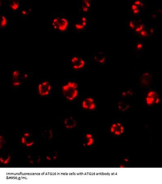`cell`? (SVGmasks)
I'll list each match as a JSON object with an SVG mask.
<instances>
[{
	"label": "cell",
	"instance_id": "cell-2",
	"mask_svg": "<svg viewBox=\"0 0 162 184\" xmlns=\"http://www.w3.org/2000/svg\"><path fill=\"white\" fill-rule=\"evenodd\" d=\"M145 100L147 105L152 106L159 103L161 99L159 93L156 91L151 90L147 93Z\"/></svg>",
	"mask_w": 162,
	"mask_h": 184
},
{
	"label": "cell",
	"instance_id": "cell-17",
	"mask_svg": "<svg viewBox=\"0 0 162 184\" xmlns=\"http://www.w3.org/2000/svg\"><path fill=\"white\" fill-rule=\"evenodd\" d=\"M86 18L85 17H82L78 23H76L75 26L76 29L78 30H82L86 26Z\"/></svg>",
	"mask_w": 162,
	"mask_h": 184
},
{
	"label": "cell",
	"instance_id": "cell-30",
	"mask_svg": "<svg viewBox=\"0 0 162 184\" xmlns=\"http://www.w3.org/2000/svg\"><path fill=\"white\" fill-rule=\"evenodd\" d=\"M124 160L126 162H129V160L127 158H125L124 159Z\"/></svg>",
	"mask_w": 162,
	"mask_h": 184
},
{
	"label": "cell",
	"instance_id": "cell-20",
	"mask_svg": "<svg viewBox=\"0 0 162 184\" xmlns=\"http://www.w3.org/2000/svg\"><path fill=\"white\" fill-rule=\"evenodd\" d=\"M20 4L18 1H13L9 3V6L12 10H17L19 7Z\"/></svg>",
	"mask_w": 162,
	"mask_h": 184
},
{
	"label": "cell",
	"instance_id": "cell-25",
	"mask_svg": "<svg viewBox=\"0 0 162 184\" xmlns=\"http://www.w3.org/2000/svg\"><path fill=\"white\" fill-rule=\"evenodd\" d=\"M6 141L4 138L3 136H0V149L2 148L5 145Z\"/></svg>",
	"mask_w": 162,
	"mask_h": 184
},
{
	"label": "cell",
	"instance_id": "cell-1",
	"mask_svg": "<svg viewBox=\"0 0 162 184\" xmlns=\"http://www.w3.org/2000/svg\"><path fill=\"white\" fill-rule=\"evenodd\" d=\"M78 85L74 82H69L62 87L63 95L65 98L70 101L76 99L78 94Z\"/></svg>",
	"mask_w": 162,
	"mask_h": 184
},
{
	"label": "cell",
	"instance_id": "cell-13",
	"mask_svg": "<svg viewBox=\"0 0 162 184\" xmlns=\"http://www.w3.org/2000/svg\"><path fill=\"white\" fill-rule=\"evenodd\" d=\"M118 110L122 112L127 111L130 108V105L126 101H122L118 102L117 103Z\"/></svg>",
	"mask_w": 162,
	"mask_h": 184
},
{
	"label": "cell",
	"instance_id": "cell-24",
	"mask_svg": "<svg viewBox=\"0 0 162 184\" xmlns=\"http://www.w3.org/2000/svg\"><path fill=\"white\" fill-rule=\"evenodd\" d=\"M139 7H140L136 5L135 4L133 5L132 7V9L134 13L137 14L139 12Z\"/></svg>",
	"mask_w": 162,
	"mask_h": 184
},
{
	"label": "cell",
	"instance_id": "cell-5",
	"mask_svg": "<svg viewBox=\"0 0 162 184\" xmlns=\"http://www.w3.org/2000/svg\"><path fill=\"white\" fill-rule=\"evenodd\" d=\"M110 131L115 136H120L124 134V127L120 122H115L111 125L110 127Z\"/></svg>",
	"mask_w": 162,
	"mask_h": 184
},
{
	"label": "cell",
	"instance_id": "cell-28",
	"mask_svg": "<svg viewBox=\"0 0 162 184\" xmlns=\"http://www.w3.org/2000/svg\"><path fill=\"white\" fill-rule=\"evenodd\" d=\"M46 159L48 160V161H51L53 159L52 158H51V157L49 156H47L46 157Z\"/></svg>",
	"mask_w": 162,
	"mask_h": 184
},
{
	"label": "cell",
	"instance_id": "cell-19",
	"mask_svg": "<svg viewBox=\"0 0 162 184\" xmlns=\"http://www.w3.org/2000/svg\"><path fill=\"white\" fill-rule=\"evenodd\" d=\"M11 160V157L9 154L3 155L0 158V162L2 164H8Z\"/></svg>",
	"mask_w": 162,
	"mask_h": 184
},
{
	"label": "cell",
	"instance_id": "cell-23",
	"mask_svg": "<svg viewBox=\"0 0 162 184\" xmlns=\"http://www.w3.org/2000/svg\"><path fill=\"white\" fill-rule=\"evenodd\" d=\"M7 23V18H6L5 16H2L1 18V27H4L6 26Z\"/></svg>",
	"mask_w": 162,
	"mask_h": 184
},
{
	"label": "cell",
	"instance_id": "cell-21",
	"mask_svg": "<svg viewBox=\"0 0 162 184\" xmlns=\"http://www.w3.org/2000/svg\"><path fill=\"white\" fill-rule=\"evenodd\" d=\"M90 7V3L89 1H83L82 4V9L84 12H87L88 11Z\"/></svg>",
	"mask_w": 162,
	"mask_h": 184
},
{
	"label": "cell",
	"instance_id": "cell-4",
	"mask_svg": "<svg viewBox=\"0 0 162 184\" xmlns=\"http://www.w3.org/2000/svg\"><path fill=\"white\" fill-rule=\"evenodd\" d=\"M51 85L49 82H43V83L40 84L38 87V90L39 93L41 96H45L49 94L50 92L51 91Z\"/></svg>",
	"mask_w": 162,
	"mask_h": 184
},
{
	"label": "cell",
	"instance_id": "cell-3",
	"mask_svg": "<svg viewBox=\"0 0 162 184\" xmlns=\"http://www.w3.org/2000/svg\"><path fill=\"white\" fill-rule=\"evenodd\" d=\"M53 25L55 29L61 31H64L68 27V22L65 18H57L53 20Z\"/></svg>",
	"mask_w": 162,
	"mask_h": 184
},
{
	"label": "cell",
	"instance_id": "cell-29",
	"mask_svg": "<svg viewBox=\"0 0 162 184\" xmlns=\"http://www.w3.org/2000/svg\"><path fill=\"white\" fill-rule=\"evenodd\" d=\"M36 161L37 162V163H40V162H41V157H38V158H37V159H36Z\"/></svg>",
	"mask_w": 162,
	"mask_h": 184
},
{
	"label": "cell",
	"instance_id": "cell-14",
	"mask_svg": "<svg viewBox=\"0 0 162 184\" xmlns=\"http://www.w3.org/2000/svg\"><path fill=\"white\" fill-rule=\"evenodd\" d=\"M94 59L97 63L100 64H103L106 62V55L102 52H98L95 55Z\"/></svg>",
	"mask_w": 162,
	"mask_h": 184
},
{
	"label": "cell",
	"instance_id": "cell-26",
	"mask_svg": "<svg viewBox=\"0 0 162 184\" xmlns=\"http://www.w3.org/2000/svg\"><path fill=\"white\" fill-rule=\"evenodd\" d=\"M142 48V45L141 43L138 44L136 45V49L137 50H140Z\"/></svg>",
	"mask_w": 162,
	"mask_h": 184
},
{
	"label": "cell",
	"instance_id": "cell-27",
	"mask_svg": "<svg viewBox=\"0 0 162 184\" xmlns=\"http://www.w3.org/2000/svg\"><path fill=\"white\" fill-rule=\"evenodd\" d=\"M57 157H58V156H57V153L55 154L52 157V159L54 160H55L57 159Z\"/></svg>",
	"mask_w": 162,
	"mask_h": 184
},
{
	"label": "cell",
	"instance_id": "cell-15",
	"mask_svg": "<svg viewBox=\"0 0 162 184\" xmlns=\"http://www.w3.org/2000/svg\"><path fill=\"white\" fill-rule=\"evenodd\" d=\"M94 139L90 134H87L85 137V141L83 144L84 146H90L94 143Z\"/></svg>",
	"mask_w": 162,
	"mask_h": 184
},
{
	"label": "cell",
	"instance_id": "cell-9",
	"mask_svg": "<svg viewBox=\"0 0 162 184\" xmlns=\"http://www.w3.org/2000/svg\"><path fill=\"white\" fill-rule=\"evenodd\" d=\"M153 76L150 73L146 72L142 74L140 78V83L142 86L147 87L152 83Z\"/></svg>",
	"mask_w": 162,
	"mask_h": 184
},
{
	"label": "cell",
	"instance_id": "cell-8",
	"mask_svg": "<svg viewBox=\"0 0 162 184\" xmlns=\"http://www.w3.org/2000/svg\"><path fill=\"white\" fill-rule=\"evenodd\" d=\"M21 142L22 144L27 147H31L34 143V141L32 134L29 132H26L23 134L21 139Z\"/></svg>",
	"mask_w": 162,
	"mask_h": 184
},
{
	"label": "cell",
	"instance_id": "cell-10",
	"mask_svg": "<svg viewBox=\"0 0 162 184\" xmlns=\"http://www.w3.org/2000/svg\"><path fill=\"white\" fill-rule=\"evenodd\" d=\"M131 28L135 30L137 32H140L144 28V25L140 20H133L130 23Z\"/></svg>",
	"mask_w": 162,
	"mask_h": 184
},
{
	"label": "cell",
	"instance_id": "cell-16",
	"mask_svg": "<svg viewBox=\"0 0 162 184\" xmlns=\"http://www.w3.org/2000/svg\"><path fill=\"white\" fill-rule=\"evenodd\" d=\"M42 136L46 140H51L53 137V132L51 129H46L42 132Z\"/></svg>",
	"mask_w": 162,
	"mask_h": 184
},
{
	"label": "cell",
	"instance_id": "cell-7",
	"mask_svg": "<svg viewBox=\"0 0 162 184\" xmlns=\"http://www.w3.org/2000/svg\"><path fill=\"white\" fill-rule=\"evenodd\" d=\"M71 65L75 70H80L84 68L85 66V61L82 58L75 56L73 57L71 60Z\"/></svg>",
	"mask_w": 162,
	"mask_h": 184
},
{
	"label": "cell",
	"instance_id": "cell-18",
	"mask_svg": "<svg viewBox=\"0 0 162 184\" xmlns=\"http://www.w3.org/2000/svg\"><path fill=\"white\" fill-rule=\"evenodd\" d=\"M153 29L152 28H145V27L140 32V34L143 37H150L153 33Z\"/></svg>",
	"mask_w": 162,
	"mask_h": 184
},
{
	"label": "cell",
	"instance_id": "cell-6",
	"mask_svg": "<svg viewBox=\"0 0 162 184\" xmlns=\"http://www.w3.org/2000/svg\"><path fill=\"white\" fill-rule=\"evenodd\" d=\"M82 105L83 108L88 110H94L96 107L94 100L91 97L85 99L82 102Z\"/></svg>",
	"mask_w": 162,
	"mask_h": 184
},
{
	"label": "cell",
	"instance_id": "cell-11",
	"mask_svg": "<svg viewBox=\"0 0 162 184\" xmlns=\"http://www.w3.org/2000/svg\"><path fill=\"white\" fill-rule=\"evenodd\" d=\"M64 124L67 129H73L77 126L76 120L72 116H69L64 119Z\"/></svg>",
	"mask_w": 162,
	"mask_h": 184
},
{
	"label": "cell",
	"instance_id": "cell-22",
	"mask_svg": "<svg viewBox=\"0 0 162 184\" xmlns=\"http://www.w3.org/2000/svg\"><path fill=\"white\" fill-rule=\"evenodd\" d=\"M133 94V92L131 90H126L123 91L122 93V96L124 98L129 97V96H132Z\"/></svg>",
	"mask_w": 162,
	"mask_h": 184
},
{
	"label": "cell",
	"instance_id": "cell-12",
	"mask_svg": "<svg viewBox=\"0 0 162 184\" xmlns=\"http://www.w3.org/2000/svg\"><path fill=\"white\" fill-rule=\"evenodd\" d=\"M20 71L15 70L12 73V83L14 86H19L21 83V77Z\"/></svg>",
	"mask_w": 162,
	"mask_h": 184
}]
</instances>
